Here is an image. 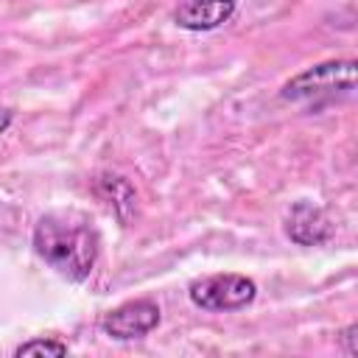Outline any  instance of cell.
<instances>
[{
	"mask_svg": "<svg viewBox=\"0 0 358 358\" xmlns=\"http://www.w3.org/2000/svg\"><path fill=\"white\" fill-rule=\"evenodd\" d=\"M355 87V62H324L299 76H294L282 87V98L294 103H333L341 95H350Z\"/></svg>",
	"mask_w": 358,
	"mask_h": 358,
	"instance_id": "obj_2",
	"label": "cell"
},
{
	"mask_svg": "<svg viewBox=\"0 0 358 358\" xmlns=\"http://www.w3.org/2000/svg\"><path fill=\"white\" fill-rule=\"evenodd\" d=\"M187 294L204 310H241L257 296V285L243 274H213L190 282Z\"/></svg>",
	"mask_w": 358,
	"mask_h": 358,
	"instance_id": "obj_3",
	"label": "cell"
},
{
	"mask_svg": "<svg viewBox=\"0 0 358 358\" xmlns=\"http://www.w3.org/2000/svg\"><path fill=\"white\" fill-rule=\"evenodd\" d=\"M14 355H67V344L62 341H53V338H34V341H25L14 350Z\"/></svg>",
	"mask_w": 358,
	"mask_h": 358,
	"instance_id": "obj_7",
	"label": "cell"
},
{
	"mask_svg": "<svg viewBox=\"0 0 358 358\" xmlns=\"http://www.w3.org/2000/svg\"><path fill=\"white\" fill-rule=\"evenodd\" d=\"M232 14L235 0H185L173 11V20L185 31H213L232 20Z\"/></svg>",
	"mask_w": 358,
	"mask_h": 358,
	"instance_id": "obj_6",
	"label": "cell"
},
{
	"mask_svg": "<svg viewBox=\"0 0 358 358\" xmlns=\"http://www.w3.org/2000/svg\"><path fill=\"white\" fill-rule=\"evenodd\" d=\"M355 333H358V324H350V327H347V330L341 333V341H344V352H347V355H358Z\"/></svg>",
	"mask_w": 358,
	"mask_h": 358,
	"instance_id": "obj_8",
	"label": "cell"
},
{
	"mask_svg": "<svg viewBox=\"0 0 358 358\" xmlns=\"http://www.w3.org/2000/svg\"><path fill=\"white\" fill-rule=\"evenodd\" d=\"M159 324V305L154 299H131L123 302L120 308L109 310L101 319V330L112 338L129 341V338H140L145 333H151Z\"/></svg>",
	"mask_w": 358,
	"mask_h": 358,
	"instance_id": "obj_4",
	"label": "cell"
},
{
	"mask_svg": "<svg viewBox=\"0 0 358 358\" xmlns=\"http://www.w3.org/2000/svg\"><path fill=\"white\" fill-rule=\"evenodd\" d=\"M285 232L291 241H296L302 246H316L330 238L333 227H330V218L324 215V210H319L310 201H296L285 218Z\"/></svg>",
	"mask_w": 358,
	"mask_h": 358,
	"instance_id": "obj_5",
	"label": "cell"
},
{
	"mask_svg": "<svg viewBox=\"0 0 358 358\" xmlns=\"http://www.w3.org/2000/svg\"><path fill=\"white\" fill-rule=\"evenodd\" d=\"M34 252L62 277L84 282L98 260V232L73 213H50L34 227Z\"/></svg>",
	"mask_w": 358,
	"mask_h": 358,
	"instance_id": "obj_1",
	"label": "cell"
},
{
	"mask_svg": "<svg viewBox=\"0 0 358 358\" xmlns=\"http://www.w3.org/2000/svg\"><path fill=\"white\" fill-rule=\"evenodd\" d=\"M8 123H11V112L8 109H0V134L8 129Z\"/></svg>",
	"mask_w": 358,
	"mask_h": 358,
	"instance_id": "obj_9",
	"label": "cell"
}]
</instances>
